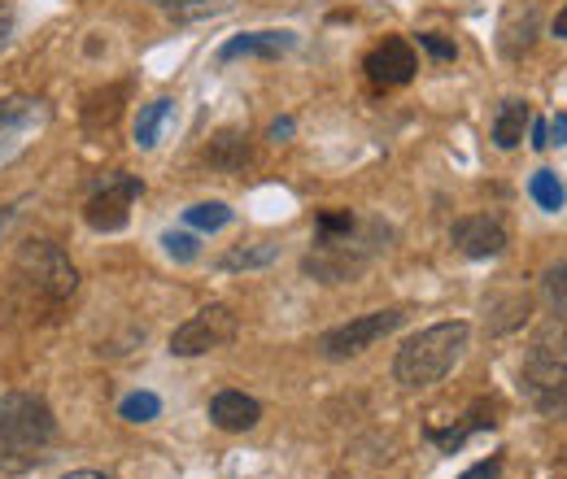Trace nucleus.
<instances>
[{
  "label": "nucleus",
  "instance_id": "17",
  "mask_svg": "<svg viewBox=\"0 0 567 479\" xmlns=\"http://www.w3.org/2000/svg\"><path fill=\"white\" fill-rule=\"evenodd\" d=\"M276 258H280V244L258 240V244H240V249H231L218 267H223V271H254V267H271Z\"/></svg>",
  "mask_w": 567,
  "mask_h": 479
},
{
  "label": "nucleus",
  "instance_id": "20",
  "mask_svg": "<svg viewBox=\"0 0 567 479\" xmlns=\"http://www.w3.org/2000/svg\"><path fill=\"white\" fill-rule=\"evenodd\" d=\"M184 222L188 227H202V231H218V227L231 222V209L223 206V201H202V206L184 209Z\"/></svg>",
  "mask_w": 567,
  "mask_h": 479
},
{
  "label": "nucleus",
  "instance_id": "33",
  "mask_svg": "<svg viewBox=\"0 0 567 479\" xmlns=\"http://www.w3.org/2000/svg\"><path fill=\"white\" fill-rule=\"evenodd\" d=\"M157 4H162V9H188L193 0H157Z\"/></svg>",
  "mask_w": 567,
  "mask_h": 479
},
{
  "label": "nucleus",
  "instance_id": "30",
  "mask_svg": "<svg viewBox=\"0 0 567 479\" xmlns=\"http://www.w3.org/2000/svg\"><path fill=\"white\" fill-rule=\"evenodd\" d=\"M555 35H559V40H567V4L559 9V18H555Z\"/></svg>",
  "mask_w": 567,
  "mask_h": 479
},
{
  "label": "nucleus",
  "instance_id": "7",
  "mask_svg": "<svg viewBox=\"0 0 567 479\" xmlns=\"http://www.w3.org/2000/svg\"><path fill=\"white\" fill-rule=\"evenodd\" d=\"M524 393L542 414L567 418V357L537 348L524 366Z\"/></svg>",
  "mask_w": 567,
  "mask_h": 479
},
{
  "label": "nucleus",
  "instance_id": "31",
  "mask_svg": "<svg viewBox=\"0 0 567 479\" xmlns=\"http://www.w3.org/2000/svg\"><path fill=\"white\" fill-rule=\"evenodd\" d=\"M13 214H18V206H0V236H4V227L13 222Z\"/></svg>",
  "mask_w": 567,
  "mask_h": 479
},
{
  "label": "nucleus",
  "instance_id": "22",
  "mask_svg": "<svg viewBox=\"0 0 567 479\" xmlns=\"http://www.w3.org/2000/svg\"><path fill=\"white\" fill-rule=\"evenodd\" d=\"M542 288H546L550 310H555V314H567V262H559V267H550V271L542 274Z\"/></svg>",
  "mask_w": 567,
  "mask_h": 479
},
{
  "label": "nucleus",
  "instance_id": "28",
  "mask_svg": "<svg viewBox=\"0 0 567 479\" xmlns=\"http://www.w3.org/2000/svg\"><path fill=\"white\" fill-rule=\"evenodd\" d=\"M550 136H555V144H567V114H559V118L550 123Z\"/></svg>",
  "mask_w": 567,
  "mask_h": 479
},
{
  "label": "nucleus",
  "instance_id": "5",
  "mask_svg": "<svg viewBox=\"0 0 567 479\" xmlns=\"http://www.w3.org/2000/svg\"><path fill=\"white\" fill-rule=\"evenodd\" d=\"M236 332H240V319L231 314V305H206V310H197L188 323L175 327L171 353H175V357H202V353H214V348L231 344Z\"/></svg>",
  "mask_w": 567,
  "mask_h": 479
},
{
  "label": "nucleus",
  "instance_id": "13",
  "mask_svg": "<svg viewBox=\"0 0 567 479\" xmlns=\"http://www.w3.org/2000/svg\"><path fill=\"white\" fill-rule=\"evenodd\" d=\"M297 44L292 31H249V35H231L218 49V62H240V58H284Z\"/></svg>",
  "mask_w": 567,
  "mask_h": 479
},
{
  "label": "nucleus",
  "instance_id": "8",
  "mask_svg": "<svg viewBox=\"0 0 567 479\" xmlns=\"http://www.w3.org/2000/svg\"><path fill=\"white\" fill-rule=\"evenodd\" d=\"M144 192V184L136 175H127V170H114V175H105V184L96 188V197L87 201V227H96V231H123L127 227V209L132 201Z\"/></svg>",
  "mask_w": 567,
  "mask_h": 479
},
{
  "label": "nucleus",
  "instance_id": "29",
  "mask_svg": "<svg viewBox=\"0 0 567 479\" xmlns=\"http://www.w3.org/2000/svg\"><path fill=\"white\" fill-rule=\"evenodd\" d=\"M550 127H546V123H533V148H546V144H550Z\"/></svg>",
  "mask_w": 567,
  "mask_h": 479
},
{
  "label": "nucleus",
  "instance_id": "10",
  "mask_svg": "<svg viewBox=\"0 0 567 479\" xmlns=\"http://www.w3.org/2000/svg\"><path fill=\"white\" fill-rule=\"evenodd\" d=\"M537 31H542V4H537V0H506L502 27H497V49H502V58H511V62L524 58V53L533 49Z\"/></svg>",
  "mask_w": 567,
  "mask_h": 479
},
{
  "label": "nucleus",
  "instance_id": "27",
  "mask_svg": "<svg viewBox=\"0 0 567 479\" xmlns=\"http://www.w3.org/2000/svg\"><path fill=\"white\" fill-rule=\"evenodd\" d=\"M292 136V118H280V123H271V139L280 144V139H288Z\"/></svg>",
  "mask_w": 567,
  "mask_h": 479
},
{
  "label": "nucleus",
  "instance_id": "16",
  "mask_svg": "<svg viewBox=\"0 0 567 479\" xmlns=\"http://www.w3.org/2000/svg\"><path fill=\"white\" fill-rule=\"evenodd\" d=\"M206 162L214 170H245L249 166V139L240 132H218L206 148Z\"/></svg>",
  "mask_w": 567,
  "mask_h": 479
},
{
  "label": "nucleus",
  "instance_id": "15",
  "mask_svg": "<svg viewBox=\"0 0 567 479\" xmlns=\"http://www.w3.org/2000/svg\"><path fill=\"white\" fill-rule=\"evenodd\" d=\"M533 123V110H528V101H502V110H497L494 118V144L497 148H515L519 139H524V127Z\"/></svg>",
  "mask_w": 567,
  "mask_h": 479
},
{
  "label": "nucleus",
  "instance_id": "4",
  "mask_svg": "<svg viewBox=\"0 0 567 479\" xmlns=\"http://www.w3.org/2000/svg\"><path fill=\"white\" fill-rule=\"evenodd\" d=\"M13 274H18L35 296H44L49 305H62L74 288H79L74 262L58 244H49V240H27V244L18 249V258H13Z\"/></svg>",
  "mask_w": 567,
  "mask_h": 479
},
{
  "label": "nucleus",
  "instance_id": "14",
  "mask_svg": "<svg viewBox=\"0 0 567 479\" xmlns=\"http://www.w3.org/2000/svg\"><path fill=\"white\" fill-rule=\"evenodd\" d=\"M210 418H214V427H223V431H249V427H258L262 406H258L254 397L236 393V388H223V393L210 397Z\"/></svg>",
  "mask_w": 567,
  "mask_h": 479
},
{
  "label": "nucleus",
  "instance_id": "32",
  "mask_svg": "<svg viewBox=\"0 0 567 479\" xmlns=\"http://www.w3.org/2000/svg\"><path fill=\"white\" fill-rule=\"evenodd\" d=\"M62 479H114V476H105V471H71V476Z\"/></svg>",
  "mask_w": 567,
  "mask_h": 479
},
{
  "label": "nucleus",
  "instance_id": "11",
  "mask_svg": "<svg viewBox=\"0 0 567 479\" xmlns=\"http://www.w3.org/2000/svg\"><path fill=\"white\" fill-rule=\"evenodd\" d=\"M450 240L463 258H497L506 249V231L502 222H494L489 214H467L450 227Z\"/></svg>",
  "mask_w": 567,
  "mask_h": 479
},
{
  "label": "nucleus",
  "instance_id": "19",
  "mask_svg": "<svg viewBox=\"0 0 567 479\" xmlns=\"http://www.w3.org/2000/svg\"><path fill=\"white\" fill-rule=\"evenodd\" d=\"M528 192H533V201L542 209H550V214H559L564 209V184H559V175H550V170H537L533 179H528Z\"/></svg>",
  "mask_w": 567,
  "mask_h": 479
},
{
  "label": "nucleus",
  "instance_id": "1",
  "mask_svg": "<svg viewBox=\"0 0 567 479\" xmlns=\"http://www.w3.org/2000/svg\"><path fill=\"white\" fill-rule=\"evenodd\" d=\"M53 436H58L53 410L35 393L0 397V471L4 476L31 471L44 458V449L53 445Z\"/></svg>",
  "mask_w": 567,
  "mask_h": 479
},
{
  "label": "nucleus",
  "instance_id": "24",
  "mask_svg": "<svg viewBox=\"0 0 567 479\" xmlns=\"http://www.w3.org/2000/svg\"><path fill=\"white\" fill-rule=\"evenodd\" d=\"M420 44H424L436 62H454V53H458L450 40H441V35H432V31H424V35H420Z\"/></svg>",
  "mask_w": 567,
  "mask_h": 479
},
{
  "label": "nucleus",
  "instance_id": "2",
  "mask_svg": "<svg viewBox=\"0 0 567 479\" xmlns=\"http://www.w3.org/2000/svg\"><path fill=\"white\" fill-rule=\"evenodd\" d=\"M467 336H472V327L458 323V319H454V323H432L420 336H411V341L398 348V357H393L398 384L411 388V393L441 384V379L454 371V362L463 357Z\"/></svg>",
  "mask_w": 567,
  "mask_h": 479
},
{
  "label": "nucleus",
  "instance_id": "3",
  "mask_svg": "<svg viewBox=\"0 0 567 479\" xmlns=\"http://www.w3.org/2000/svg\"><path fill=\"white\" fill-rule=\"evenodd\" d=\"M389 231L380 222H354L341 236H315V249L306 253L301 271L315 274L319 283H346L371 267V258H380L389 244Z\"/></svg>",
  "mask_w": 567,
  "mask_h": 479
},
{
  "label": "nucleus",
  "instance_id": "26",
  "mask_svg": "<svg viewBox=\"0 0 567 479\" xmlns=\"http://www.w3.org/2000/svg\"><path fill=\"white\" fill-rule=\"evenodd\" d=\"M13 27H18V18H13V9L9 4H0V49L13 40Z\"/></svg>",
  "mask_w": 567,
  "mask_h": 479
},
{
  "label": "nucleus",
  "instance_id": "23",
  "mask_svg": "<svg viewBox=\"0 0 567 479\" xmlns=\"http://www.w3.org/2000/svg\"><path fill=\"white\" fill-rule=\"evenodd\" d=\"M162 244H166V253H171L175 262H193V258H197V240H193V236H184V231L162 236Z\"/></svg>",
  "mask_w": 567,
  "mask_h": 479
},
{
  "label": "nucleus",
  "instance_id": "6",
  "mask_svg": "<svg viewBox=\"0 0 567 479\" xmlns=\"http://www.w3.org/2000/svg\"><path fill=\"white\" fill-rule=\"evenodd\" d=\"M402 310H375V314H362V319H350V323H341V327H332V332H323V357H332V362H346V357H358V353H367L375 341H384V336H393L398 327H402Z\"/></svg>",
  "mask_w": 567,
  "mask_h": 479
},
{
  "label": "nucleus",
  "instance_id": "9",
  "mask_svg": "<svg viewBox=\"0 0 567 479\" xmlns=\"http://www.w3.org/2000/svg\"><path fill=\"white\" fill-rule=\"evenodd\" d=\"M44 123H49L44 101H31V96L0 101V162H9L13 153H22L27 139L44 132Z\"/></svg>",
  "mask_w": 567,
  "mask_h": 479
},
{
  "label": "nucleus",
  "instance_id": "25",
  "mask_svg": "<svg viewBox=\"0 0 567 479\" xmlns=\"http://www.w3.org/2000/svg\"><path fill=\"white\" fill-rule=\"evenodd\" d=\"M502 476V458H489V462H476L472 471H463L458 479H497Z\"/></svg>",
  "mask_w": 567,
  "mask_h": 479
},
{
  "label": "nucleus",
  "instance_id": "21",
  "mask_svg": "<svg viewBox=\"0 0 567 479\" xmlns=\"http://www.w3.org/2000/svg\"><path fill=\"white\" fill-rule=\"evenodd\" d=\"M118 414H123L127 423H153V418L162 414V397H157V393H132V397L118 406Z\"/></svg>",
  "mask_w": 567,
  "mask_h": 479
},
{
  "label": "nucleus",
  "instance_id": "12",
  "mask_svg": "<svg viewBox=\"0 0 567 479\" xmlns=\"http://www.w3.org/2000/svg\"><path fill=\"white\" fill-rule=\"evenodd\" d=\"M415 49L406 44V40H384L380 49H371V58H367V74L380 83V87H402V83H411L415 79Z\"/></svg>",
  "mask_w": 567,
  "mask_h": 479
},
{
  "label": "nucleus",
  "instance_id": "18",
  "mask_svg": "<svg viewBox=\"0 0 567 479\" xmlns=\"http://www.w3.org/2000/svg\"><path fill=\"white\" fill-rule=\"evenodd\" d=\"M171 110H175V101H153V105H144L141 110V118H136V144L141 148H153L157 144V132H162V123L171 118Z\"/></svg>",
  "mask_w": 567,
  "mask_h": 479
}]
</instances>
